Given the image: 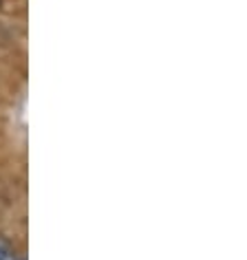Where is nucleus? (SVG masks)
Returning <instances> with one entry per match:
<instances>
[{"label": "nucleus", "mask_w": 247, "mask_h": 260, "mask_svg": "<svg viewBox=\"0 0 247 260\" xmlns=\"http://www.w3.org/2000/svg\"><path fill=\"white\" fill-rule=\"evenodd\" d=\"M18 260H24V258H18Z\"/></svg>", "instance_id": "obj_2"}, {"label": "nucleus", "mask_w": 247, "mask_h": 260, "mask_svg": "<svg viewBox=\"0 0 247 260\" xmlns=\"http://www.w3.org/2000/svg\"><path fill=\"white\" fill-rule=\"evenodd\" d=\"M0 260H16L14 253H11V247L3 238H0Z\"/></svg>", "instance_id": "obj_1"}]
</instances>
